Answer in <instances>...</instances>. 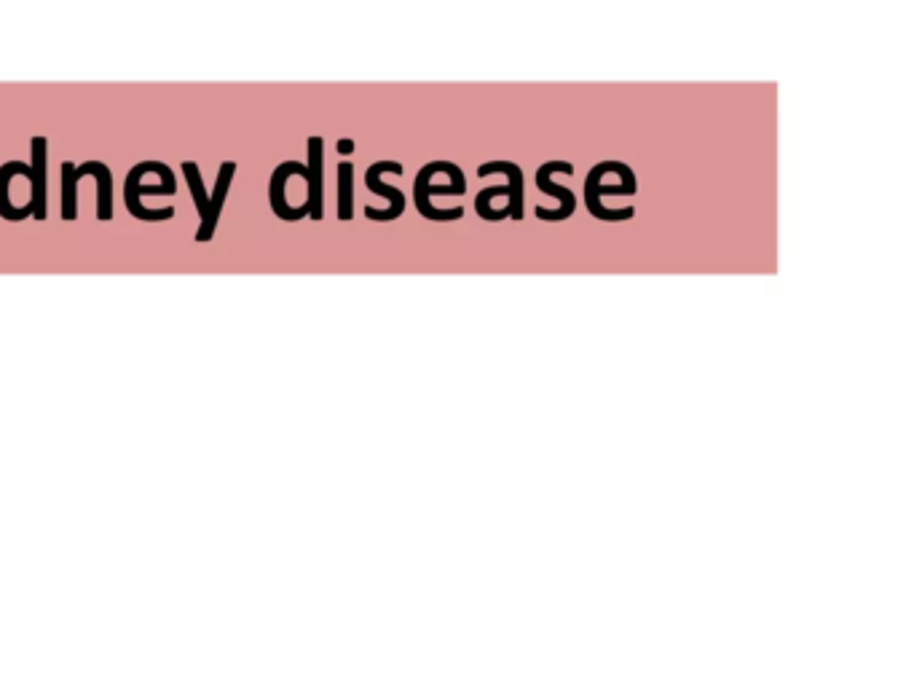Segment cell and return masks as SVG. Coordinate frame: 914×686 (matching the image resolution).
Instances as JSON below:
<instances>
[{
  "label": "cell",
  "mask_w": 914,
  "mask_h": 686,
  "mask_svg": "<svg viewBox=\"0 0 914 686\" xmlns=\"http://www.w3.org/2000/svg\"><path fill=\"white\" fill-rule=\"evenodd\" d=\"M86 175L97 180V218L108 223L113 220V172L102 161H86L81 167L73 161L62 164V220L73 223L78 218V180Z\"/></svg>",
  "instance_id": "6da1fadb"
},
{
  "label": "cell",
  "mask_w": 914,
  "mask_h": 686,
  "mask_svg": "<svg viewBox=\"0 0 914 686\" xmlns=\"http://www.w3.org/2000/svg\"><path fill=\"white\" fill-rule=\"evenodd\" d=\"M445 167H448V161H429L424 167L419 169V175L413 180V201H416V210H419L421 218L432 220V223H453V220H462L464 210L462 207H453V210H437L432 207V196H462L467 193L464 188H459L456 183H443V185H432L437 175H443Z\"/></svg>",
  "instance_id": "7a4b0ae2"
},
{
  "label": "cell",
  "mask_w": 914,
  "mask_h": 686,
  "mask_svg": "<svg viewBox=\"0 0 914 686\" xmlns=\"http://www.w3.org/2000/svg\"><path fill=\"white\" fill-rule=\"evenodd\" d=\"M164 169V161H140L135 167L129 169V175L124 180V201H126V210L129 215L137 220H145V223H164V220L175 218V210L172 207H164V210H145L143 204H140V196L143 193H151V196H169L167 188L164 185H140L145 175H156Z\"/></svg>",
  "instance_id": "3957f363"
},
{
  "label": "cell",
  "mask_w": 914,
  "mask_h": 686,
  "mask_svg": "<svg viewBox=\"0 0 914 686\" xmlns=\"http://www.w3.org/2000/svg\"><path fill=\"white\" fill-rule=\"evenodd\" d=\"M612 172V161H601L596 167L590 169V175L585 177V204L587 212L593 215L596 220H604V223H625L636 215L633 207H622V210H606L604 204H601V196H633V188H628L625 183L617 185H604V177Z\"/></svg>",
  "instance_id": "277c9868"
},
{
  "label": "cell",
  "mask_w": 914,
  "mask_h": 686,
  "mask_svg": "<svg viewBox=\"0 0 914 686\" xmlns=\"http://www.w3.org/2000/svg\"><path fill=\"white\" fill-rule=\"evenodd\" d=\"M553 175H574V164L571 161H545L542 167L537 169V177H534V183L542 193H553L555 199L561 201L558 204V210H545V207H534V215L539 220H545V223H563V220H569L577 210V199H574V193L569 188H563L553 180Z\"/></svg>",
  "instance_id": "5b68a950"
},
{
  "label": "cell",
  "mask_w": 914,
  "mask_h": 686,
  "mask_svg": "<svg viewBox=\"0 0 914 686\" xmlns=\"http://www.w3.org/2000/svg\"><path fill=\"white\" fill-rule=\"evenodd\" d=\"M403 175L405 169L400 161H376V164H370L368 172H365V185H368V191L381 193L384 199H389V207L386 210H376V207H365V215L368 220H376V223H392L405 212V196L403 191H397L392 185H386L381 177L386 175Z\"/></svg>",
  "instance_id": "8992f818"
},
{
  "label": "cell",
  "mask_w": 914,
  "mask_h": 686,
  "mask_svg": "<svg viewBox=\"0 0 914 686\" xmlns=\"http://www.w3.org/2000/svg\"><path fill=\"white\" fill-rule=\"evenodd\" d=\"M293 175L303 177V183H306V180H309L306 164H301V161H285V164H279V167L274 169V175H271L269 183L271 210H274V215H277L279 220H285V223H295V220H303L309 215V204H306V201H303L301 207H290V204H287L285 188L287 180Z\"/></svg>",
  "instance_id": "52a82bcc"
},
{
  "label": "cell",
  "mask_w": 914,
  "mask_h": 686,
  "mask_svg": "<svg viewBox=\"0 0 914 686\" xmlns=\"http://www.w3.org/2000/svg\"><path fill=\"white\" fill-rule=\"evenodd\" d=\"M30 148H33V161H30V169H33V196H30L33 218L46 220L49 218V199H46L49 196V140L33 137Z\"/></svg>",
  "instance_id": "ba28073f"
},
{
  "label": "cell",
  "mask_w": 914,
  "mask_h": 686,
  "mask_svg": "<svg viewBox=\"0 0 914 686\" xmlns=\"http://www.w3.org/2000/svg\"><path fill=\"white\" fill-rule=\"evenodd\" d=\"M306 148H309V164H306V172H309V180H306L309 199H306V204H309V218L319 223V220L325 218V196H322V188H325V172H322V167H325V151H322L325 140L319 134H314V137H309Z\"/></svg>",
  "instance_id": "9c48e42d"
},
{
  "label": "cell",
  "mask_w": 914,
  "mask_h": 686,
  "mask_svg": "<svg viewBox=\"0 0 914 686\" xmlns=\"http://www.w3.org/2000/svg\"><path fill=\"white\" fill-rule=\"evenodd\" d=\"M234 175H236L234 161H223L218 169V177H215V188H212V196H210V220H207V226L199 228L196 236H193V239H196L199 244L210 242L212 236H215V231H218L220 212H223V207H226V196H228V188H231V183H234Z\"/></svg>",
  "instance_id": "30bf717a"
},
{
  "label": "cell",
  "mask_w": 914,
  "mask_h": 686,
  "mask_svg": "<svg viewBox=\"0 0 914 686\" xmlns=\"http://www.w3.org/2000/svg\"><path fill=\"white\" fill-rule=\"evenodd\" d=\"M17 175H25L33 185V169L25 161H9V164H3L0 167V218L9 220V223H19V220H25L33 215V204L27 201L25 207H14L9 199V185L11 180Z\"/></svg>",
  "instance_id": "8fae6325"
},
{
  "label": "cell",
  "mask_w": 914,
  "mask_h": 686,
  "mask_svg": "<svg viewBox=\"0 0 914 686\" xmlns=\"http://www.w3.org/2000/svg\"><path fill=\"white\" fill-rule=\"evenodd\" d=\"M488 175H504L507 177V188H510V196H507V212H510L512 220H523V172H520L518 164H512V161H486V164H480L478 167V177H488Z\"/></svg>",
  "instance_id": "7c38bea8"
},
{
  "label": "cell",
  "mask_w": 914,
  "mask_h": 686,
  "mask_svg": "<svg viewBox=\"0 0 914 686\" xmlns=\"http://www.w3.org/2000/svg\"><path fill=\"white\" fill-rule=\"evenodd\" d=\"M180 169L185 172V180H188V188H191L193 204H196V212H199V218H202L199 228H204L207 226V220H210V193L204 191V180H202V172H199V164H196V161H183V167Z\"/></svg>",
  "instance_id": "4fadbf2b"
},
{
  "label": "cell",
  "mask_w": 914,
  "mask_h": 686,
  "mask_svg": "<svg viewBox=\"0 0 914 686\" xmlns=\"http://www.w3.org/2000/svg\"><path fill=\"white\" fill-rule=\"evenodd\" d=\"M354 218V167L349 161L338 164V220Z\"/></svg>",
  "instance_id": "5bb4252c"
},
{
  "label": "cell",
  "mask_w": 914,
  "mask_h": 686,
  "mask_svg": "<svg viewBox=\"0 0 914 686\" xmlns=\"http://www.w3.org/2000/svg\"><path fill=\"white\" fill-rule=\"evenodd\" d=\"M496 196H510V188H507V185H491V188H483V191L478 193V199H475V210H478L480 218L488 220V223L510 218V212L507 210L496 212L494 207H491V201H494Z\"/></svg>",
  "instance_id": "9a60e30c"
},
{
  "label": "cell",
  "mask_w": 914,
  "mask_h": 686,
  "mask_svg": "<svg viewBox=\"0 0 914 686\" xmlns=\"http://www.w3.org/2000/svg\"><path fill=\"white\" fill-rule=\"evenodd\" d=\"M338 153H344V156L354 153V140H352V137H344V140H338Z\"/></svg>",
  "instance_id": "2e32d148"
}]
</instances>
